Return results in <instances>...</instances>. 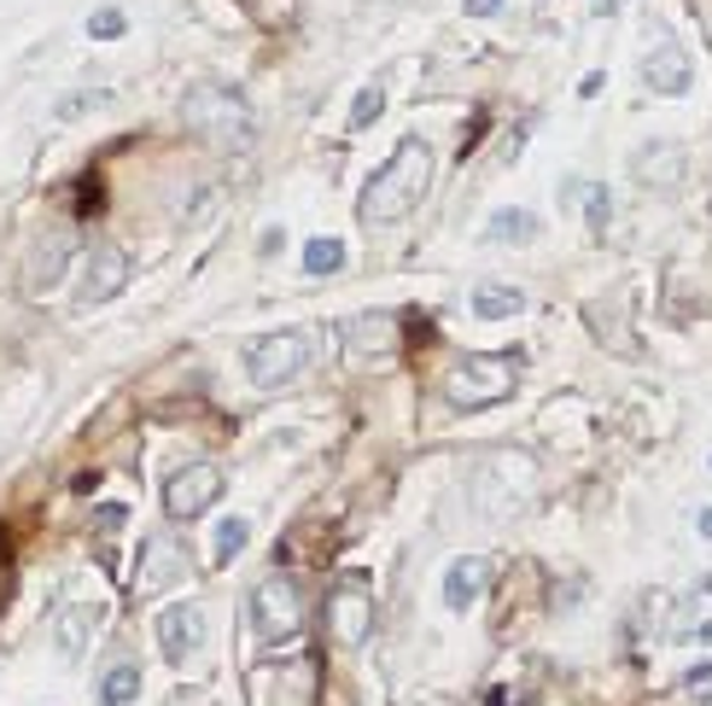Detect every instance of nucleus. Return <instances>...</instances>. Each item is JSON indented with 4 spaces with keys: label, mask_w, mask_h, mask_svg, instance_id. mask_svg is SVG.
I'll return each instance as SVG.
<instances>
[{
    "label": "nucleus",
    "mask_w": 712,
    "mask_h": 706,
    "mask_svg": "<svg viewBox=\"0 0 712 706\" xmlns=\"http://www.w3.org/2000/svg\"><path fill=\"white\" fill-rule=\"evenodd\" d=\"M432 170H438L432 146L420 141V134H403V141L392 146V158H385L380 170L363 181V193H356V223L363 228L403 223V216L432 193Z\"/></svg>",
    "instance_id": "obj_1"
},
{
    "label": "nucleus",
    "mask_w": 712,
    "mask_h": 706,
    "mask_svg": "<svg viewBox=\"0 0 712 706\" xmlns=\"http://www.w3.org/2000/svg\"><path fill=\"white\" fill-rule=\"evenodd\" d=\"M181 123L205 146H216V153H246L251 134H258V117H251L246 94L228 88V82H193L188 99H181Z\"/></svg>",
    "instance_id": "obj_2"
},
{
    "label": "nucleus",
    "mask_w": 712,
    "mask_h": 706,
    "mask_svg": "<svg viewBox=\"0 0 712 706\" xmlns=\"http://www.w3.org/2000/svg\"><path fill=\"white\" fill-rule=\"evenodd\" d=\"M514 385H520V357H508V350L502 357H467L444 374V403L473 415V409H490V403H508Z\"/></svg>",
    "instance_id": "obj_3"
},
{
    "label": "nucleus",
    "mask_w": 712,
    "mask_h": 706,
    "mask_svg": "<svg viewBox=\"0 0 712 706\" xmlns=\"http://www.w3.org/2000/svg\"><path fill=\"white\" fill-rule=\"evenodd\" d=\"M246 625H251V636H258V648L293 643V636L304 631V590L286 573L263 578L258 590H251V601H246Z\"/></svg>",
    "instance_id": "obj_4"
},
{
    "label": "nucleus",
    "mask_w": 712,
    "mask_h": 706,
    "mask_svg": "<svg viewBox=\"0 0 712 706\" xmlns=\"http://www.w3.org/2000/svg\"><path fill=\"white\" fill-rule=\"evenodd\" d=\"M304 368H310V333L304 327H275L263 333V339L246 345V380L258 385V392H281V385H293Z\"/></svg>",
    "instance_id": "obj_5"
},
{
    "label": "nucleus",
    "mask_w": 712,
    "mask_h": 706,
    "mask_svg": "<svg viewBox=\"0 0 712 706\" xmlns=\"http://www.w3.org/2000/svg\"><path fill=\"white\" fill-rule=\"evenodd\" d=\"M637 71H642V88L660 94V99H684L695 88V64L684 53V41L666 36L660 24H649V53H642Z\"/></svg>",
    "instance_id": "obj_6"
},
{
    "label": "nucleus",
    "mask_w": 712,
    "mask_h": 706,
    "mask_svg": "<svg viewBox=\"0 0 712 706\" xmlns=\"http://www.w3.org/2000/svg\"><path fill=\"white\" fill-rule=\"evenodd\" d=\"M216 496H223V467H211V462H188L164 479V514L169 519H199Z\"/></svg>",
    "instance_id": "obj_7"
},
{
    "label": "nucleus",
    "mask_w": 712,
    "mask_h": 706,
    "mask_svg": "<svg viewBox=\"0 0 712 706\" xmlns=\"http://www.w3.org/2000/svg\"><path fill=\"white\" fill-rule=\"evenodd\" d=\"M368 631H375V601H368V584L363 578L333 584V596H328V636H333V648H363Z\"/></svg>",
    "instance_id": "obj_8"
},
{
    "label": "nucleus",
    "mask_w": 712,
    "mask_h": 706,
    "mask_svg": "<svg viewBox=\"0 0 712 706\" xmlns=\"http://www.w3.org/2000/svg\"><path fill=\"white\" fill-rule=\"evenodd\" d=\"M129 287V251L99 240L82 263V280H76V310H94V304H111L117 292Z\"/></svg>",
    "instance_id": "obj_9"
},
{
    "label": "nucleus",
    "mask_w": 712,
    "mask_h": 706,
    "mask_svg": "<svg viewBox=\"0 0 712 706\" xmlns=\"http://www.w3.org/2000/svg\"><path fill=\"white\" fill-rule=\"evenodd\" d=\"M158 648L169 666H188L199 648H205V608H193V601H169L158 613Z\"/></svg>",
    "instance_id": "obj_10"
},
{
    "label": "nucleus",
    "mask_w": 712,
    "mask_h": 706,
    "mask_svg": "<svg viewBox=\"0 0 712 706\" xmlns=\"http://www.w3.org/2000/svg\"><path fill=\"white\" fill-rule=\"evenodd\" d=\"M71 251H76V234L71 228H47L36 246H29V263H24V280L29 292H54L71 268Z\"/></svg>",
    "instance_id": "obj_11"
},
{
    "label": "nucleus",
    "mask_w": 712,
    "mask_h": 706,
    "mask_svg": "<svg viewBox=\"0 0 712 706\" xmlns=\"http://www.w3.org/2000/svg\"><path fill=\"white\" fill-rule=\"evenodd\" d=\"M485 584H490V561H485V554H462V561H450V573H444V608L450 613H467L473 601H479Z\"/></svg>",
    "instance_id": "obj_12"
},
{
    "label": "nucleus",
    "mask_w": 712,
    "mask_h": 706,
    "mask_svg": "<svg viewBox=\"0 0 712 706\" xmlns=\"http://www.w3.org/2000/svg\"><path fill=\"white\" fill-rule=\"evenodd\" d=\"M537 234H544V216L525 211V205H502L485 216V240L490 246H532Z\"/></svg>",
    "instance_id": "obj_13"
},
{
    "label": "nucleus",
    "mask_w": 712,
    "mask_h": 706,
    "mask_svg": "<svg viewBox=\"0 0 712 706\" xmlns=\"http://www.w3.org/2000/svg\"><path fill=\"white\" fill-rule=\"evenodd\" d=\"M181 549L176 537H152L146 543V561H141V590H169L181 573H188V561H181Z\"/></svg>",
    "instance_id": "obj_14"
},
{
    "label": "nucleus",
    "mask_w": 712,
    "mask_h": 706,
    "mask_svg": "<svg viewBox=\"0 0 712 706\" xmlns=\"http://www.w3.org/2000/svg\"><path fill=\"white\" fill-rule=\"evenodd\" d=\"M345 263H351V251H345V240H333V234H316V240H304V251H298V268L316 280L339 275Z\"/></svg>",
    "instance_id": "obj_15"
},
{
    "label": "nucleus",
    "mask_w": 712,
    "mask_h": 706,
    "mask_svg": "<svg viewBox=\"0 0 712 706\" xmlns=\"http://www.w3.org/2000/svg\"><path fill=\"white\" fill-rule=\"evenodd\" d=\"M345 350L351 357H380V350H392V315H356L345 327Z\"/></svg>",
    "instance_id": "obj_16"
},
{
    "label": "nucleus",
    "mask_w": 712,
    "mask_h": 706,
    "mask_svg": "<svg viewBox=\"0 0 712 706\" xmlns=\"http://www.w3.org/2000/svg\"><path fill=\"white\" fill-rule=\"evenodd\" d=\"M473 315H479V322H514V315L525 310V292L520 287H473Z\"/></svg>",
    "instance_id": "obj_17"
},
{
    "label": "nucleus",
    "mask_w": 712,
    "mask_h": 706,
    "mask_svg": "<svg viewBox=\"0 0 712 706\" xmlns=\"http://www.w3.org/2000/svg\"><path fill=\"white\" fill-rule=\"evenodd\" d=\"M637 176L649 181V188H660V193H666V188H677V176H684V153H672L666 141H654L649 153L637 158Z\"/></svg>",
    "instance_id": "obj_18"
},
{
    "label": "nucleus",
    "mask_w": 712,
    "mask_h": 706,
    "mask_svg": "<svg viewBox=\"0 0 712 706\" xmlns=\"http://www.w3.org/2000/svg\"><path fill=\"white\" fill-rule=\"evenodd\" d=\"M141 695V666L134 660H117L106 678H99V706H129Z\"/></svg>",
    "instance_id": "obj_19"
},
{
    "label": "nucleus",
    "mask_w": 712,
    "mask_h": 706,
    "mask_svg": "<svg viewBox=\"0 0 712 706\" xmlns=\"http://www.w3.org/2000/svg\"><path fill=\"white\" fill-rule=\"evenodd\" d=\"M54 631H59V654H64V660H76L82 643H88V631H94V608H64Z\"/></svg>",
    "instance_id": "obj_20"
},
{
    "label": "nucleus",
    "mask_w": 712,
    "mask_h": 706,
    "mask_svg": "<svg viewBox=\"0 0 712 706\" xmlns=\"http://www.w3.org/2000/svg\"><path fill=\"white\" fill-rule=\"evenodd\" d=\"M380 111H385V88H380V82H368V88L351 99V117H345V129H351V134L375 129V123H380Z\"/></svg>",
    "instance_id": "obj_21"
},
{
    "label": "nucleus",
    "mask_w": 712,
    "mask_h": 706,
    "mask_svg": "<svg viewBox=\"0 0 712 706\" xmlns=\"http://www.w3.org/2000/svg\"><path fill=\"white\" fill-rule=\"evenodd\" d=\"M584 223H590V234H607V223H614V193H607L602 181L584 188Z\"/></svg>",
    "instance_id": "obj_22"
},
{
    "label": "nucleus",
    "mask_w": 712,
    "mask_h": 706,
    "mask_svg": "<svg viewBox=\"0 0 712 706\" xmlns=\"http://www.w3.org/2000/svg\"><path fill=\"white\" fill-rule=\"evenodd\" d=\"M251 543V526L246 519H223V526H216V561H240V549Z\"/></svg>",
    "instance_id": "obj_23"
},
{
    "label": "nucleus",
    "mask_w": 712,
    "mask_h": 706,
    "mask_svg": "<svg viewBox=\"0 0 712 706\" xmlns=\"http://www.w3.org/2000/svg\"><path fill=\"white\" fill-rule=\"evenodd\" d=\"M99 106H111V94H106V88H88V94H64L59 106H54V117H59V123H71V117H88V111H99Z\"/></svg>",
    "instance_id": "obj_24"
},
{
    "label": "nucleus",
    "mask_w": 712,
    "mask_h": 706,
    "mask_svg": "<svg viewBox=\"0 0 712 706\" xmlns=\"http://www.w3.org/2000/svg\"><path fill=\"white\" fill-rule=\"evenodd\" d=\"M123 29H129V19H123L117 7H99L94 19H88V36H94V41H117Z\"/></svg>",
    "instance_id": "obj_25"
},
{
    "label": "nucleus",
    "mask_w": 712,
    "mask_h": 706,
    "mask_svg": "<svg viewBox=\"0 0 712 706\" xmlns=\"http://www.w3.org/2000/svg\"><path fill=\"white\" fill-rule=\"evenodd\" d=\"M684 689L695 701H712V660H701V666H689L684 671Z\"/></svg>",
    "instance_id": "obj_26"
},
{
    "label": "nucleus",
    "mask_w": 712,
    "mask_h": 706,
    "mask_svg": "<svg viewBox=\"0 0 712 706\" xmlns=\"http://www.w3.org/2000/svg\"><path fill=\"white\" fill-rule=\"evenodd\" d=\"M462 12H467V19H497L502 0H462Z\"/></svg>",
    "instance_id": "obj_27"
},
{
    "label": "nucleus",
    "mask_w": 712,
    "mask_h": 706,
    "mask_svg": "<svg viewBox=\"0 0 712 706\" xmlns=\"http://www.w3.org/2000/svg\"><path fill=\"white\" fill-rule=\"evenodd\" d=\"M602 88H607V76H602V71H590V76L579 82V99H596Z\"/></svg>",
    "instance_id": "obj_28"
},
{
    "label": "nucleus",
    "mask_w": 712,
    "mask_h": 706,
    "mask_svg": "<svg viewBox=\"0 0 712 706\" xmlns=\"http://www.w3.org/2000/svg\"><path fill=\"white\" fill-rule=\"evenodd\" d=\"M99 526H111V531L123 526V502H106V508H99Z\"/></svg>",
    "instance_id": "obj_29"
},
{
    "label": "nucleus",
    "mask_w": 712,
    "mask_h": 706,
    "mask_svg": "<svg viewBox=\"0 0 712 706\" xmlns=\"http://www.w3.org/2000/svg\"><path fill=\"white\" fill-rule=\"evenodd\" d=\"M695 531H701L707 543H712V508H701V514H695Z\"/></svg>",
    "instance_id": "obj_30"
}]
</instances>
